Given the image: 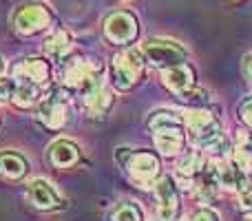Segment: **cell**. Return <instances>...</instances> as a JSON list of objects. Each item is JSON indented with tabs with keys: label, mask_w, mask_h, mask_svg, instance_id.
Returning <instances> with one entry per match:
<instances>
[{
	"label": "cell",
	"mask_w": 252,
	"mask_h": 221,
	"mask_svg": "<svg viewBox=\"0 0 252 221\" xmlns=\"http://www.w3.org/2000/svg\"><path fill=\"white\" fill-rule=\"evenodd\" d=\"M2 69H4V64H2V58H0V73H2Z\"/></svg>",
	"instance_id": "cell-31"
},
{
	"label": "cell",
	"mask_w": 252,
	"mask_h": 221,
	"mask_svg": "<svg viewBox=\"0 0 252 221\" xmlns=\"http://www.w3.org/2000/svg\"><path fill=\"white\" fill-rule=\"evenodd\" d=\"M184 120L177 113H168V111H157L151 115L148 120V128L155 133V130H164V128H182Z\"/></svg>",
	"instance_id": "cell-19"
},
{
	"label": "cell",
	"mask_w": 252,
	"mask_h": 221,
	"mask_svg": "<svg viewBox=\"0 0 252 221\" xmlns=\"http://www.w3.org/2000/svg\"><path fill=\"white\" fill-rule=\"evenodd\" d=\"M71 47V38L69 33H64V31H58V33H53L51 38L47 40V44H44V49H47V53L51 58H58L60 60L62 56H64L66 51H69Z\"/></svg>",
	"instance_id": "cell-21"
},
{
	"label": "cell",
	"mask_w": 252,
	"mask_h": 221,
	"mask_svg": "<svg viewBox=\"0 0 252 221\" xmlns=\"http://www.w3.org/2000/svg\"><path fill=\"white\" fill-rule=\"evenodd\" d=\"M142 53L155 66H177L188 58V51L182 44L173 42V40H164V38L146 40Z\"/></svg>",
	"instance_id": "cell-2"
},
{
	"label": "cell",
	"mask_w": 252,
	"mask_h": 221,
	"mask_svg": "<svg viewBox=\"0 0 252 221\" xmlns=\"http://www.w3.org/2000/svg\"><path fill=\"white\" fill-rule=\"evenodd\" d=\"M250 221H252V219H250Z\"/></svg>",
	"instance_id": "cell-32"
},
{
	"label": "cell",
	"mask_w": 252,
	"mask_h": 221,
	"mask_svg": "<svg viewBox=\"0 0 252 221\" xmlns=\"http://www.w3.org/2000/svg\"><path fill=\"white\" fill-rule=\"evenodd\" d=\"M219 190V175L215 166H204L201 168V182H199V195L201 199H213Z\"/></svg>",
	"instance_id": "cell-18"
},
{
	"label": "cell",
	"mask_w": 252,
	"mask_h": 221,
	"mask_svg": "<svg viewBox=\"0 0 252 221\" xmlns=\"http://www.w3.org/2000/svg\"><path fill=\"white\" fill-rule=\"evenodd\" d=\"M142 53L137 49H126V51L118 53L113 58V82L120 91H128V89L135 87L137 78L142 75Z\"/></svg>",
	"instance_id": "cell-3"
},
{
	"label": "cell",
	"mask_w": 252,
	"mask_h": 221,
	"mask_svg": "<svg viewBox=\"0 0 252 221\" xmlns=\"http://www.w3.org/2000/svg\"><path fill=\"white\" fill-rule=\"evenodd\" d=\"M177 97L184 102V104L195 106V109H204V106L208 104V93H206L204 89H197V87H190V89H186V91L177 93Z\"/></svg>",
	"instance_id": "cell-22"
},
{
	"label": "cell",
	"mask_w": 252,
	"mask_h": 221,
	"mask_svg": "<svg viewBox=\"0 0 252 221\" xmlns=\"http://www.w3.org/2000/svg\"><path fill=\"white\" fill-rule=\"evenodd\" d=\"M106 40L115 44H128L137 38V20L128 11H115L104 22Z\"/></svg>",
	"instance_id": "cell-5"
},
{
	"label": "cell",
	"mask_w": 252,
	"mask_h": 221,
	"mask_svg": "<svg viewBox=\"0 0 252 221\" xmlns=\"http://www.w3.org/2000/svg\"><path fill=\"white\" fill-rule=\"evenodd\" d=\"M232 157H235V164L239 166L244 173L250 170L252 168V142H241L239 146L235 148Z\"/></svg>",
	"instance_id": "cell-23"
},
{
	"label": "cell",
	"mask_w": 252,
	"mask_h": 221,
	"mask_svg": "<svg viewBox=\"0 0 252 221\" xmlns=\"http://www.w3.org/2000/svg\"><path fill=\"white\" fill-rule=\"evenodd\" d=\"M239 113H241V120H244L246 124L252 128V97H248V100L241 104V111Z\"/></svg>",
	"instance_id": "cell-28"
},
{
	"label": "cell",
	"mask_w": 252,
	"mask_h": 221,
	"mask_svg": "<svg viewBox=\"0 0 252 221\" xmlns=\"http://www.w3.org/2000/svg\"><path fill=\"white\" fill-rule=\"evenodd\" d=\"M49 159H51V164L56 166V168H71V166L78 164L80 151L69 139H58V142L51 144V148H49Z\"/></svg>",
	"instance_id": "cell-10"
},
{
	"label": "cell",
	"mask_w": 252,
	"mask_h": 221,
	"mask_svg": "<svg viewBox=\"0 0 252 221\" xmlns=\"http://www.w3.org/2000/svg\"><path fill=\"white\" fill-rule=\"evenodd\" d=\"M40 97V91H38V84L33 82H20L16 89V95H13V102H16L18 106H22V109H27V106L35 104Z\"/></svg>",
	"instance_id": "cell-20"
},
{
	"label": "cell",
	"mask_w": 252,
	"mask_h": 221,
	"mask_svg": "<svg viewBox=\"0 0 252 221\" xmlns=\"http://www.w3.org/2000/svg\"><path fill=\"white\" fill-rule=\"evenodd\" d=\"M217 175H219V186L226 188V190L244 192L246 188H250L246 173L237 164H221L217 168Z\"/></svg>",
	"instance_id": "cell-12"
},
{
	"label": "cell",
	"mask_w": 252,
	"mask_h": 221,
	"mask_svg": "<svg viewBox=\"0 0 252 221\" xmlns=\"http://www.w3.org/2000/svg\"><path fill=\"white\" fill-rule=\"evenodd\" d=\"M16 89L18 84L13 80H7V78H0V102H9L13 95H16Z\"/></svg>",
	"instance_id": "cell-26"
},
{
	"label": "cell",
	"mask_w": 252,
	"mask_h": 221,
	"mask_svg": "<svg viewBox=\"0 0 252 221\" xmlns=\"http://www.w3.org/2000/svg\"><path fill=\"white\" fill-rule=\"evenodd\" d=\"M27 195H29L31 204L40 210H58L62 206L60 197L56 195V190L51 188V184L44 182V179H33V182L29 184Z\"/></svg>",
	"instance_id": "cell-9"
},
{
	"label": "cell",
	"mask_w": 252,
	"mask_h": 221,
	"mask_svg": "<svg viewBox=\"0 0 252 221\" xmlns=\"http://www.w3.org/2000/svg\"><path fill=\"white\" fill-rule=\"evenodd\" d=\"M184 122H186L192 139H195L197 144H201V146H206V148H208L210 144L219 137V135H221V126H219L217 117L210 115V113L204 111V109L190 111Z\"/></svg>",
	"instance_id": "cell-4"
},
{
	"label": "cell",
	"mask_w": 252,
	"mask_h": 221,
	"mask_svg": "<svg viewBox=\"0 0 252 221\" xmlns=\"http://www.w3.org/2000/svg\"><path fill=\"white\" fill-rule=\"evenodd\" d=\"M29 170V164L22 155L11 151H2L0 153V177L4 179H22Z\"/></svg>",
	"instance_id": "cell-14"
},
{
	"label": "cell",
	"mask_w": 252,
	"mask_h": 221,
	"mask_svg": "<svg viewBox=\"0 0 252 221\" xmlns=\"http://www.w3.org/2000/svg\"><path fill=\"white\" fill-rule=\"evenodd\" d=\"M157 199H159V219L161 221H173L179 213V192L175 188L173 179L161 177L155 186Z\"/></svg>",
	"instance_id": "cell-8"
},
{
	"label": "cell",
	"mask_w": 252,
	"mask_h": 221,
	"mask_svg": "<svg viewBox=\"0 0 252 221\" xmlns=\"http://www.w3.org/2000/svg\"><path fill=\"white\" fill-rule=\"evenodd\" d=\"M13 75L22 82H33V84H42L47 82L49 78V66L47 62L38 60V58H31V60H25L13 69Z\"/></svg>",
	"instance_id": "cell-11"
},
{
	"label": "cell",
	"mask_w": 252,
	"mask_h": 221,
	"mask_svg": "<svg viewBox=\"0 0 252 221\" xmlns=\"http://www.w3.org/2000/svg\"><path fill=\"white\" fill-rule=\"evenodd\" d=\"M113 221H142V213L135 204H122L113 213Z\"/></svg>",
	"instance_id": "cell-25"
},
{
	"label": "cell",
	"mask_w": 252,
	"mask_h": 221,
	"mask_svg": "<svg viewBox=\"0 0 252 221\" xmlns=\"http://www.w3.org/2000/svg\"><path fill=\"white\" fill-rule=\"evenodd\" d=\"M84 104H87V109H89V113H91L93 117H100V115H104V113L109 111L111 93L106 91V89H102L100 84H95L93 89H89V91L84 93Z\"/></svg>",
	"instance_id": "cell-17"
},
{
	"label": "cell",
	"mask_w": 252,
	"mask_h": 221,
	"mask_svg": "<svg viewBox=\"0 0 252 221\" xmlns=\"http://www.w3.org/2000/svg\"><path fill=\"white\" fill-rule=\"evenodd\" d=\"M40 120H42L49 128H60V126H64V122H66L64 102L58 95L47 97V102H42V106H40Z\"/></svg>",
	"instance_id": "cell-13"
},
{
	"label": "cell",
	"mask_w": 252,
	"mask_h": 221,
	"mask_svg": "<svg viewBox=\"0 0 252 221\" xmlns=\"http://www.w3.org/2000/svg\"><path fill=\"white\" fill-rule=\"evenodd\" d=\"M192 221H219V217L213 213V210H208V208H204V210H199V213L192 217Z\"/></svg>",
	"instance_id": "cell-29"
},
{
	"label": "cell",
	"mask_w": 252,
	"mask_h": 221,
	"mask_svg": "<svg viewBox=\"0 0 252 221\" xmlns=\"http://www.w3.org/2000/svg\"><path fill=\"white\" fill-rule=\"evenodd\" d=\"M155 146L164 155H177L184 148V133L182 128H164L155 130Z\"/></svg>",
	"instance_id": "cell-16"
},
{
	"label": "cell",
	"mask_w": 252,
	"mask_h": 221,
	"mask_svg": "<svg viewBox=\"0 0 252 221\" xmlns=\"http://www.w3.org/2000/svg\"><path fill=\"white\" fill-rule=\"evenodd\" d=\"M97 71H100L97 64H93V62H89V60H82V58H75V60H71L69 64L64 66L62 78H64V82L69 84V87L82 89V91L87 93L89 89H93L97 84V80H95Z\"/></svg>",
	"instance_id": "cell-6"
},
{
	"label": "cell",
	"mask_w": 252,
	"mask_h": 221,
	"mask_svg": "<svg viewBox=\"0 0 252 221\" xmlns=\"http://www.w3.org/2000/svg\"><path fill=\"white\" fill-rule=\"evenodd\" d=\"M161 80H164V84L170 91L182 93L192 87V71L188 69L186 64L168 66V69H164V73H161Z\"/></svg>",
	"instance_id": "cell-15"
},
{
	"label": "cell",
	"mask_w": 252,
	"mask_h": 221,
	"mask_svg": "<svg viewBox=\"0 0 252 221\" xmlns=\"http://www.w3.org/2000/svg\"><path fill=\"white\" fill-rule=\"evenodd\" d=\"M201 168H204V164H201V155H199V153H195V151L188 153V155L184 157L182 161H179V173L188 175V177L197 175Z\"/></svg>",
	"instance_id": "cell-24"
},
{
	"label": "cell",
	"mask_w": 252,
	"mask_h": 221,
	"mask_svg": "<svg viewBox=\"0 0 252 221\" xmlns=\"http://www.w3.org/2000/svg\"><path fill=\"white\" fill-rule=\"evenodd\" d=\"M49 25V11L42 4H25L16 11L13 16V27H16L20 33L31 35L42 31Z\"/></svg>",
	"instance_id": "cell-7"
},
{
	"label": "cell",
	"mask_w": 252,
	"mask_h": 221,
	"mask_svg": "<svg viewBox=\"0 0 252 221\" xmlns=\"http://www.w3.org/2000/svg\"><path fill=\"white\" fill-rule=\"evenodd\" d=\"M239 208L246 213H252V188H246L244 192H239Z\"/></svg>",
	"instance_id": "cell-27"
},
{
	"label": "cell",
	"mask_w": 252,
	"mask_h": 221,
	"mask_svg": "<svg viewBox=\"0 0 252 221\" xmlns=\"http://www.w3.org/2000/svg\"><path fill=\"white\" fill-rule=\"evenodd\" d=\"M115 157L124 164V168L128 170L130 177L137 179L144 186H148V184L159 175V159H157L153 153H146V151L133 153V151H128V148H120V151L115 153Z\"/></svg>",
	"instance_id": "cell-1"
},
{
	"label": "cell",
	"mask_w": 252,
	"mask_h": 221,
	"mask_svg": "<svg viewBox=\"0 0 252 221\" xmlns=\"http://www.w3.org/2000/svg\"><path fill=\"white\" fill-rule=\"evenodd\" d=\"M244 73H246V78L252 82V53L244 60Z\"/></svg>",
	"instance_id": "cell-30"
}]
</instances>
